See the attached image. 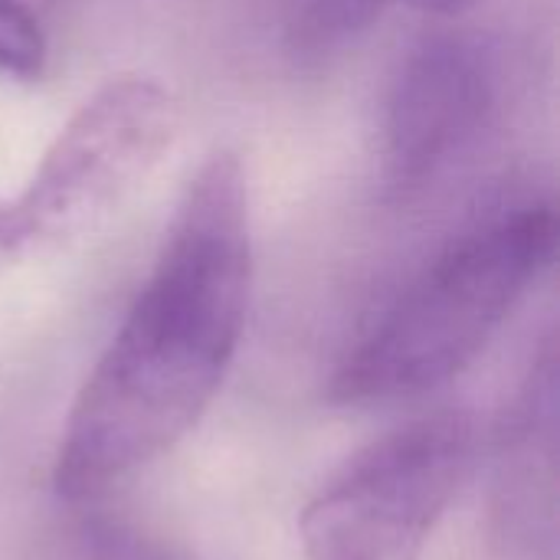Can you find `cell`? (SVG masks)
Masks as SVG:
<instances>
[{
	"label": "cell",
	"mask_w": 560,
	"mask_h": 560,
	"mask_svg": "<svg viewBox=\"0 0 560 560\" xmlns=\"http://www.w3.org/2000/svg\"><path fill=\"white\" fill-rule=\"evenodd\" d=\"M404 3L420 7V10H427V13L453 16V13H463V10H469V7H476V3H482V0H404Z\"/></svg>",
	"instance_id": "cell-10"
},
{
	"label": "cell",
	"mask_w": 560,
	"mask_h": 560,
	"mask_svg": "<svg viewBox=\"0 0 560 560\" xmlns=\"http://www.w3.org/2000/svg\"><path fill=\"white\" fill-rule=\"evenodd\" d=\"M558 220L525 207L446 249L420 272L331 377L341 407L417 400L456 381L548 266Z\"/></svg>",
	"instance_id": "cell-2"
},
{
	"label": "cell",
	"mask_w": 560,
	"mask_h": 560,
	"mask_svg": "<svg viewBox=\"0 0 560 560\" xmlns=\"http://www.w3.org/2000/svg\"><path fill=\"white\" fill-rule=\"evenodd\" d=\"M479 453L466 410L410 420L354 453L302 509L308 560H410L459 495Z\"/></svg>",
	"instance_id": "cell-4"
},
{
	"label": "cell",
	"mask_w": 560,
	"mask_h": 560,
	"mask_svg": "<svg viewBox=\"0 0 560 560\" xmlns=\"http://www.w3.org/2000/svg\"><path fill=\"white\" fill-rule=\"evenodd\" d=\"M495 108V66L466 33L417 43L390 85L381 135V187L387 200H413L482 135Z\"/></svg>",
	"instance_id": "cell-5"
},
{
	"label": "cell",
	"mask_w": 560,
	"mask_h": 560,
	"mask_svg": "<svg viewBox=\"0 0 560 560\" xmlns=\"http://www.w3.org/2000/svg\"><path fill=\"white\" fill-rule=\"evenodd\" d=\"M394 0H279L282 33L299 56H328L354 43Z\"/></svg>",
	"instance_id": "cell-7"
},
{
	"label": "cell",
	"mask_w": 560,
	"mask_h": 560,
	"mask_svg": "<svg viewBox=\"0 0 560 560\" xmlns=\"http://www.w3.org/2000/svg\"><path fill=\"white\" fill-rule=\"evenodd\" d=\"M46 66V36L23 0H0V75L36 79Z\"/></svg>",
	"instance_id": "cell-8"
},
{
	"label": "cell",
	"mask_w": 560,
	"mask_h": 560,
	"mask_svg": "<svg viewBox=\"0 0 560 560\" xmlns=\"http://www.w3.org/2000/svg\"><path fill=\"white\" fill-rule=\"evenodd\" d=\"M79 560H190V555L164 535L144 532L138 525L105 522L89 532Z\"/></svg>",
	"instance_id": "cell-9"
},
{
	"label": "cell",
	"mask_w": 560,
	"mask_h": 560,
	"mask_svg": "<svg viewBox=\"0 0 560 560\" xmlns=\"http://www.w3.org/2000/svg\"><path fill=\"white\" fill-rule=\"evenodd\" d=\"M177 98L151 75H115L59 128L30 184L0 197V269L56 253L105 223L177 131Z\"/></svg>",
	"instance_id": "cell-3"
},
{
	"label": "cell",
	"mask_w": 560,
	"mask_h": 560,
	"mask_svg": "<svg viewBox=\"0 0 560 560\" xmlns=\"http://www.w3.org/2000/svg\"><path fill=\"white\" fill-rule=\"evenodd\" d=\"M249 190L233 151L187 180L164 246L115 338L72 400L52 482L85 502L135 476L197 427L246 328Z\"/></svg>",
	"instance_id": "cell-1"
},
{
	"label": "cell",
	"mask_w": 560,
	"mask_h": 560,
	"mask_svg": "<svg viewBox=\"0 0 560 560\" xmlns=\"http://www.w3.org/2000/svg\"><path fill=\"white\" fill-rule=\"evenodd\" d=\"M560 518V361L548 338L495 430L489 522L502 555L555 560Z\"/></svg>",
	"instance_id": "cell-6"
}]
</instances>
